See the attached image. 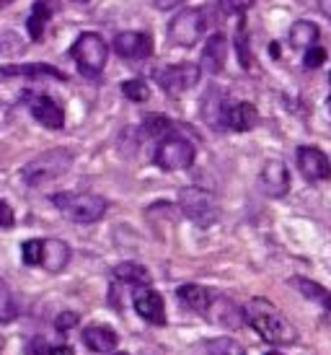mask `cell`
Instances as JSON below:
<instances>
[{
	"mask_svg": "<svg viewBox=\"0 0 331 355\" xmlns=\"http://www.w3.org/2000/svg\"><path fill=\"white\" fill-rule=\"evenodd\" d=\"M10 3H16V0H0V10H3V8H8Z\"/></svg>",
	"mask_w": 331,
	"mask_h": 355,
	"instance_id": "39",
	"label": "cell"
},
{
	"mask_svg": "<svg viewBox=\"0 0 331 355\" xmlns=\"http://www.w3.org/2000/svg\"><path fill=\"white\" fill-rule=\"evenodd\" d=\"M225 60H228V40H225V34L217 31L207 40L205 50H202V70L215 76L225 68Z\"/></svg>",
	"mask_w": 331,
	"mask_h": 355,
	"instance_id": "16",
	"label": "cell"
},
{
	"mask_svg": "<svg viewBox=\"0 0 331 355\" xmlns=\"http://www.w3.org/2000/svg\"><path fill=\"white\" fill-rule=\"evenodd\" d=\"M75 324H78V314H73V311L57 316V329H60V332H68V329H73Z\"/></svg>",
	"mask_w": 331,
	"mask_h": 355,
	"instance_id": "34",
	"label": "cell"
},
{
	"mask_svg": "<svg viewBox=\"0 0 331 355\" xmlns=\"http://www.w3.org/2000/svg\"><path fill=\"white\" fill-rule=\"evenodd\" d=\"M329 78H331V76H329Z\"/></svg>",
	"mask_w": 331,
	"mask_h": 355,
	"instance_id": "44",
	"label": "cell"
},
{
	"mask_svg": "<svg viewBox=\"0 0 331 355\" xmlns=\"http://www.w3.org/2000/svg\"><path fill=\"white\" fill-rule=\"evenodd\" d=\"M83 343H86L93 353H111L117 347L119 337L114 329L109 327H86L83 329Z\"/></svg>",
	"mask_w": 331,
	"mask_h": 355,
	"instance_id": "19",
	"label": "cell"
},
{
	"mask_svg": "<svg viewBox=\"0 0 331 355\" xmlns=\"http://www.w3.org/2000/svg\"><path fill=\"white\" fill-rule=\"evenodd\" d=\"M207 353L210 355H249L244 347L238 345L231 337H215V340H207Z\"/></svg>",
	"mask_w": 331,
	"mask_h": 355,
	"instance_id": "26",
	"label": "cell"
},
{
	"mask_svg": "<svg viewBox=\"0 0 331 355\" xmlns=\"http://www.w3.org/2000/svg\"><path fill=\"white\" fill-rule=\"evenodd\" d=\"M52 205L73 223H96L107 213V200L91 192H57L52 195Z\"/></svg>",
	"mask_w": 331,
	"mask_h": 355,
	"instance_id": "3",
	"label": "cell"
},
{
	"mask_svg": "<svg viewBox=\"0 0 331 355\" xmlns=\"http://www.w3.org/2000/svg\"><path fill=\"white\" fill-rule=\"evenodd\" d=\"M75 3H88V0H75Z\"/></svg>",
	"mask_w": 331,
	"mask_h": 355,
	"instance_id": "43",
	"label": "cell"
},
{
	"mask_svg": "<svg viewBox=\"0 0 331 355\" xmlns=\"http://www.w3.org/2000/svg\"><path fill=\"white\" fill-rule=\"evenodd\" d=\"M225 109H228V101H225L223 91L220 89H210L205 94V104H202V112H205V119L213 125V128H223L225 119Z\"/></svg>",
	"mask_w": 331,
	"mask_h": 355,
	"instance_id": "21",
	"label": "cell"
},
{
	"mask_svg": "<svg viewBox=\"0 0 331 355\" xmlns=\"http://www.w3.org/2000/svg\"><path fill=\"white\" fill-rule=\"evenodd\" d=\"M244 322H249V327L262 340L274 343V345H292L298 340V332L287 322V316L267 298H251L244 306Z\"/></svg>",
	"mask_w": 331,
	"mask_h": 355,
	"instance_id": "1",
	"label": "cell"
},
{
	"mask_svg": "<svg viewBox=\"0 0 331 355\" xmlns=\"http://www.w3.org/2000/svg\"><path fill=\"white\" fill-rule=\"evenodd\" d=\"M114 277L129 286H150V272L145 270V265H137V262H122L114 267Z\"/></svg>",
	"mask_w": 331,
	"mask_h": 355,
	"instance_id": "22",
	"label": "cell"
},
{
	"mask_svg": "<svg viewBox=\"0 0 331 355\" xmlns=\"http://www.w3.org/2000/svg\"><path fill=\"white\" fill-rule=\"evenodd\" d=\"M326 112H329V119H331V96H329V101H326Z\"/></svg>",
	"mask_w": 331,
	"mask_h": 355,
	"instance_id": "40",
	"label": "cell"
},
{
	"mask_svg": "<svg viewBox=\"0 0 331 355\" xmlns=\"http://www.w3.org/2000/svg\"><path fill=\"white\" fill-rule=\"evenodd\" d=\"M132 306L140 319H145L150 324H166V304L163 296L153 291L150 286H137L132 293Z\"/></svg>",
	"mask_w": 331,
	"mask_h": 355,
	"instance_id": "9",
	"label": "cell"
},
{
	"mask_svg": "<svg viewBox=\"0 0 331 355\" xmlns=\"http://www.w3.org/2000/svg\"><path fill=\"white\" fill-rule=\"evenodd\" d=\"M70 166H73V153L68 148H52L44 150L42 156L31 158L29 164L21 168V179L29 187H39V184L55 182L62 174H68Z\"/></svg>",
	"mask_w": 331,
	"mask_h": 355,
	"instance_id": "2",
	"label": "cell"
},
{
	"mask_svg": "<svg viewBox=\"0 0 331 355\" xmlns=\"http://www.w3.org/2000/svg\"><path fill=\"white\" fill-rule=\"evenodd\" d=\"M16 223V216H13V207L8 202L0 200V228H10Z\"/></svg>",
	"mask_w": 331,
	"mask_h": 355,
	"instance_id": "33",
	"label": "cell"
},
{
	"mask_svg": "<svg viewBox=\"0 0 331 355\" xmlns=\"http://www.w3.org/2000/svg\"><path fill=\"white\" fill-rule=\"evenodd\" d=\"M295 158H298L301 174L308 179V182L331 179V161L321 148H316V146H301L298 153H295Z\"/></svg>",
	"mask_w": 331,
	"mask_h": 355,
	"instance_id": "10",
	"label": "cell"
},
{
	"mask_svg": "<svg viewBox=\"0 0 331 355\" xmlns=\"http://www.w3.org/2000/svg\"><path fill=\"white\" fill-rule=\"evenodd\" d=\"M235 50H238L241 65H244V68H249V65H251V52H249V47H246V34H244V29L238 31V37H235Z\"/></svg>",
	"mask_w": 331,
	"mask_h": 355,
	"instance_id": "31",
	"label": "cell"
},
{
	"mask_svg": "<svg viewBox=\"0 0 331 355\" xmlns=\"http://www.w3.org/2000/svg\"><path fill=\"white\" fill-rule=\"evenodd\" d=\"M256 125H259V112H256L253 104H249V101L228 104V109H225L223 128L235 130V132H246V130H253Z\"/></svg>",
	"mask_w": 331,
	"mask_h": 355,
	"instance_id": "14",
	"label": "cell"
},
{
	"mask_svg": "<svg viewBox=\"0 0 331 355\" xmlns=\"http://www.w3.org/2000/svg\"><path fill=\"white\" fill-rule=\"evenodd\" d=\"M176 298L181 301V306H186L189 311H195V314H202L207 316L210 314V309H213V301L215 296L207 291V288L197 286V283H186V286H179L176 288Z\"/></svg>",
	"mask_w": 331,
	"mask_h": 355,
	"instance_id": "15",
	"label": "cell"
},
{
	"mask_svg": "<svg viewBox=\"0 0 331 355\" xmlns=\"http://www.w3.org/2000/svg\"><path fill=\"white\" fill-rule=\"evenodd\" d=\"M26 355H49V347L44 345V340H34L26 350Z\"/></svg>",
	"mask_w": 331,
	"mask_h": 355,
	"instance_id": "35",
	"label": "cell"
},
{
	"mask_svg": "<svg viewBox=\"0 0 331 355\" xmlns=\"http://www.w3.org/2000/svg\"><path fill=\"white\" fill-rule=\"evenodd\" d=\"M202 76V68L195 62H179V65H166V68L156 70L158 86L168 94V96H179L184 91L195 89L197 80Z\"/></svg>",
	"mask_w": 331,
	"mask_h": 355,
	"instance_id": "8",
	"label": "cell"
},
{
	"mask_svg": "<svg viewBox=\"0 0 331 355\" xmlns=\"http://www.w3.org/2000/svg\"><path fill=\"white\" fill-rule=\"evenodd\" d=\"M0 73L6 78H55V80H65L68 76L57 70L55 65H42V62H31V65H6L0 68Z\"/></svg>",
	"mask_w": 331,
	"mask_h": 355,
	"instance_id": "17",
	"label": "cell"
},
{
	"mask_svg": "<svg viewBox=\"0 0 331 355\" xmlns=\"http://www.w3.org/2000/svg\"><path fill=\"white\" fill-rule=\"evenodd\" d=\"M292 286L298 288L305 298H311V301L321 304L323 309H329L331 311V291H326L323 286L313 283V280H308V277H292Z\"/></svg>",
	"mask_w": 331,
	"mask_h": 355,
	"instance_id": "24",
	"label": "cell"
},
{
	"mask_svg": "<svg viewBox=\"0 0 331 355\" xmlns=\"http://www.w3.org/2000/svg\"><path fill=\"white\" fill-rule=\"evenodd\" d=\"M267 355H283V353H277V350H272V353H267Z\"/></svg>",
	"mask_w": 331,
	"mask_h": 355,
	"instance_id": "41",
	"label": "cell"
},
{
	"mask_svg": "<svg viewBox=\"0 0 331 355\" xmlns=\"http://www.w3.org/2000/svg\"><path fill=\"white\" fill-rule=\"evenodd\" d=\"M52 13H55V3H52V0H37V3H34L31 16H29V37L34 42H42Z\"/></svg>",
	"mask_w": 331,
	"mask_h": 355,
	"instance_id": "20",
	"label": "cell"
},
{
	"mask_svg": "<svg viewBox=\"0 0 331 355\" xmlns=\"http://www.w3.org/2000/svg\"><path fill=\"white\" fill-rule=\"evenodd\" d=\"M319 6H321V10L331 19V0H319Z\"/></svg>",
	"mask_w": 331,
	"mask_h": 355,
	"instance_id": "38",
	"label": "cell"
},
{
	"mask_svg": "<svg viewBox=\"0 0 331 355\" xmlns=\"http://www.w3.org/2000/svg\"><path fill=\"white\" fill-rule=\"evenodd\" d=\"M145 130H147V135H153V138H166L168 135V130H171V122L166 117H147L145 122Z\"/></svg>",
	"mask_w": 331,
	"mask_h": 355,
	"instance_id": "30",
	"label": "cell"
},
{
	"mask_svg": "<svg viewBox=\"0 0 331 355\" xmlns=\"http://www.w3.org/2000/svg\"><path fill=\"white\" fill-rule=\"evenodd\" d=\"M70 58L75 60V65L83 76L96 78L104 73L109 62V44L104 42V37H98L96 31H83L78 40L73 42Z\"/></svg>",
	"mask_w": 331,
	"mask_h": 355,
	"instance_id": "4",
	"label": "cell"
},
{
	"mask_svg": "<svg viewBox=\"0 0 331 355\" xmlns=\"http://www.w3.org/2000/svg\"><path fill=\"white\" fill-rule=\"evenodd\" d=\"M29 112L39 125H44L49 130H60L65 125V112H62V107L55 99L44 96V94L29 96Z\"/></svg>",
	"mask_w": 331,
	"mask_h": 355,
	"instance_id": "12",
	"label": "cell"
},
{
	"mask_svg": "<svg viewBox=\"0 0 331 355\" xmlns=\"http://www.w3.org/2000/svg\"><path fill=\"white\" fill-rule=\"evenodd\" d=\"M70 262V247L60 239H44V252H42V267L47 272H62Z\"/></svg>",
	"mask_w": 331,
	"mask_h": 355,
	"instance_id": "18",
	"label": "cell"
},
{
	"mask_svg": "<svg viewBox=\"0 0 331 355\" xmlns=\"http://www.w3.org/2000/svg\"><path fill=\"white\" fill-rule=\"evenodd\" d=\"M181 3H186V0H153V6H156L158 10H171V8H176V6H181Z\"/></svg>",
	"mask_w": 331,
	"mask_h": 355,
	"instance_id": "36",
	"label": "cell"
},
{
	"mask_svg": "<svg viewBox=\"0 0 331 355\" xmlns=\"http://www.w3.org/2000/svg\"><path fill=\"white\" fill-rule=\"evenodd\" d=\"M122 94H125L129 101L143 104V101L150 99V86H147L143 78H132V80H125V83H122Z\"/></svg>",
	"mask_w": 331,
	"mask_h": 355,
	"instance_id": "27",
	"label": "cell"
},
{
	"mask_svg": "<svg viewBox=\"0 0 331 355\" xmlns=\"http://www.w3.org/2000/svg\"><path fill=\"white\" fill-rule=\"evenodd\" d=\"M323 62H326V50L323 47H319V44H313V47H308L305 50V58H303V65L308 70H316L321 68Z\"/></svg>",
	"mask_w": 331,
	"mask_h": 355,
	"instance_id": "29",
	"label": "cell"
},
{
	"mask_svg": "<svg viewBox=\"0 0 331 355\" xmlns=\"http://www.w3.org/2000/svg\"><path fill=\"white\" fill-rule=\"evenodd\" d=\"M319 40V26L313 24V21H298V24H292L290 29V44L292 47H298V50H308L313 47Z\"/></svg>",
	"mask_w": 331,
	"mask_h": 355,
	"instance_id": "23",
	"label": "cell"
},
{
	"mask_svg": "<svg viewBox=\"0 0 331 355\" xmlns=\"http://www.w3.org/2000/svg\"><path fill=\"white\" fill-rule=\"evenodd\" d=\"M114 52L125 60H145L153 55V37L147 31H122L114 37Z\"/></svg>",
	"mask_w": 331,
	"mask_h": 355,
	"instance_id": "11",
	"label": "cell"
},
{
	"mask_svg": "<svg viewBox=\"0 0 331 355\" xmlns=\"http://www.w3.org/2000/svg\"><path fill=\"white\" fill-rule=\"evenodd\" d=\"M262 189L269 195V198H285L287 195V189H290V174H287V166H285L283 161H267L262 168Z\"/></svg>",
	"mask_w": 331,
	"mask_h": 355,
	"instance_id": "13",
	"label": "cell"
},
{
	"mask_svg": "<svg viewBox=\"0 0 331 355\" xmlns=\"http://www.w3.org/2000/svg\"><path fill=\"white\" fill-rule=\"evenodd\" d=\"M19 316V304L10 293L8 283L0 277V322H13Z\"/></svg>",
	"mask_w": 331,
	"mask_h": 355,
	"instance_id": "25",
	"label": "cell"
},
{
	"mask_svg": "<svg viewBox=\"0 0 331 355\" xmlns=\"http://www.w3.org/2000/svg\"><path fill=\"white\" fill-rule=\"evenodd\" d=\"M42 252H44V239H29L21 244V257L29 267H42Z\"/></svg>",
	"mask_w": 331,
	"mask_h": 355,
	"instance_id": "28",
	"label": "cell"
},
{
	"mask_svg": "<svg viewBox=\"0 0 331 355\" xmlns=\"http://www.w3.org/2000/svg\"><path fill=\"white\" fill-rule=\"evenodd\" d=\"M49 355H75L70 345H57V347H49Z\"/></svg>",
	"mask_w": 331,
	"mask_h": 355,
	"instance_id": "37",
	"label": "cell"
},
{
	"mask_svg": "<svg viewBox=\"0 0 331 355\" xmlns=\"http://www.w3.org/2000/svg\"><path fill=\"white\" fill-rule=\"evenodd\" d=\"M179 205L184 210V216L202 228H210L217 223L220 218V207L215 202V198L207 189L199 187H186L179 192Z\"/></svg>",
	"mask_w": 331,
	"mask_h": 355,
	"instance_id": "6",
	"label": "cell"
},
{
	"mask_svg": "<svg viewBox=\"0 0 331 355\" xmlns=\"http://www.w3.org/2000/svg\"><path fill=\"white\" fill-rule=\"evenodd\" d=\"M111 355H129V353H111Z\"/></svg>",
	"mask_w": 331,
	"mask_h": 355,
	"instance_id": "42",
	"label": "cell"
},
{
	"mask_svg": "<svg viewBox=\"0 0 331 355\" xmlns=\"http://www.w3.org/2000/svg\"><path fill=\"white\" fill-rule=\"evenodd\" d=\"M205 13L199 8H184L168 21V40L174 42L176 47H195L199 37L205 34Z\"/></svg>",
	"mask_w": 331,
	"mask_h": 355,
	"instance_id": "7",
	"label": "cell"
},
{
	"mask_svg": "<svg viewBox=\"0 0 331 355\" xmlns=\"http://www.w3.org/2000/svg\"><path fill=\"white\" fill-rule=\"evenodd\" d=\"M195 156L197 150L192 140L181 138V135H166L158 140L153 161L163 171H181V168H189L195 164Z\"/></svg>",
	"mask_w": 331,
	"mask_h": 355,
	"instance_id": "5",
	"label": "cell"
},
{
	"mask_svg": "<svg viewBox=\"0 0 331 355\" xmlns=\"http://www.w3.org/2000/svg\"><path fill=\"white\" fill-rule=\"evenodd\" d=\"M220 6L228 13H246L253 6V0H220Z\"/></svg>",
	"mask_w": 331,
	"mask_h": 355,
	"instance_id": "32",
	"label": "cell"
}]
</instances>
